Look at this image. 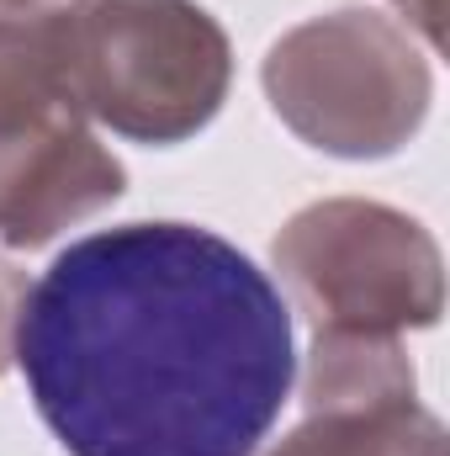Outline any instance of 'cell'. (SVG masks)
<instances>
[{"label":"cell","instance_id":"cell-1","mask_svg":"<svg viewBox=\"0 0 450 456\" xmlns=\"http://www.w3.org/2000/svg\"><path fill=\"white\" fill-rule=\"evenodd\" d=\"M16 366L69 456H254L297 345L286 297L223 233L122 224L27 287Z\"/></svg>","mask_w":450,"mask_h":456},{"label":"cell","instance_id":"cell-2","mask_svg":"<svg viewBox=\"0 0 450 456\" xmlns=\"http://www.w3.org/2000/svg\"><path fill=\"white\" fill-rule=\"evenodd\" d=\"M260 80L270 112L334 159L398 154L435 102L419 37L376 5H334L297 21L270 43Z\"/></svg>","mask_w":450,"mask_h":456},{"label":"cell","instance_id":"cell-3","mask_svg":"<svg viewBox=\"0 0 450 456\" xmlns=\"http://www.w3.org/2000/svg\"><path fill=\"white\" fill-rule=\"evenodd\" d=\"M69 59L80 112L133 143H181L223 112L233 48L197 0H75Z\"/></svg>","mask_w":450,"mask_h":456},{"label":"cell","instance_id":"cell-4","mask_svg":"<svg viewBox=\"0 0 450 456\" xmlns=\"http://www.w3.org/2000/svg\"><path fill=\"white\" fill-rule=\"evenodd\" d=\"M270 260L313 330L403 340L446 314V260L435 233L387 202H313L286 218Z\"/></svg>","mask_w":450,"mask_h":456},{"label":"cell","instance_id":"cell-5","mask_svg":"<svg viewBox=\"0 0 450 456\" xmlns=\"http://www.w3.org/2000/svg\"><path fill=\"white\" fill-rule=\"evenodd\" d=\"M127 191V170L85 117L0 138V244L37 249Z\"/></svg>","mask_w":450,"mask_h":456},{"label":"cell","instance_id":"cell-6","mask_svg":"<svg viewBox=\"0 0 450 456\" xmlns=\"http://www.w3.org/2000/svg\"><path fill=\"white\" fill-rule=\"evenodd\" d=\"M64 117H85L75 96L69 5L0 11V138Z\"/></svg>","mask_w":450,"mask_h":456},{"label":"cell","instance_id":"cell-7","mask_svg":"<svg viewBox=\"0 0 450 456\" xmlns=\"http://www.w3.org/2000/svg\"><path fill=\"white\" fill-rule=\"evenodd\" d=\"M419 398V371L398 335H350V330H313L302 403L318 409H376Z\"/></svg>","mask_w":450,"mask_h":456},{"label":"cell","instance_id":"cell-8","mask_svg":"<svg viewBox=\"0 0 450 456\" xmlns=\"http://www.w3.org/2000/svg\"><path fill=\"white\" fill-rule=\"evenodd\" d=\"M265 456H446V425L419 398L376 409H318Z\"/></svg>","mask_w":450,"mask_h":456},{"label":"cell","instance_id":"cell-9","mask_svg":"<svg viewBox=\"0 0 450 456\" xmlns=\"http://www.w3.org/2000/svg\"><path fill=\"white\" fill-rule=\"evenodd\" d=\"M27 271L11 265L0 255V377L16 366V324H21V303H27Z\"/></svg>","mask_w":450,"mask_h":456},{"label":"cell","instance_id":"cell-10","mask_svg":"<svg viewBox=\"0 0 450 456\" xmlns=\"http://www.w3.org/2000/svg\"><path fill=\"white\" fill-rule=\"evenodd\" d=\"M392 5H398V21L419 43H430V48L446 43V0H392Z\"/></svg>","mask_w":450,"mask_h":456},{"label":"cell","instance_id":"cell-11","mask_svg":"<svg viewBox=\"0 0 450 456\" xmlns=\"http://www.w3.org/2000/svg\"><path fill=\"white\" fill-rule=\"evenodd\" d=\"M5 11H32V5H43V0H0Z\"/></svg>","mask_w":450,"mask_h":456}]
</instances>
